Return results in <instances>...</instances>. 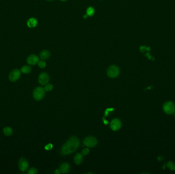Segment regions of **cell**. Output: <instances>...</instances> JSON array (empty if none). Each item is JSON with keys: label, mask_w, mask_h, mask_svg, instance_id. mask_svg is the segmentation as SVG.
<instances>
[{"label": "cell", "mask_w": 175, "mask_h": 174, "mask_svg": "<svg viewBox=\"0 0 175 174\" xmlns=\"http://www.w3.org/2000/svg\"><path fill=\"white\" fill-rule=\"evenodd\" d=\"M79 145V141L77 137H71L62 147L61 154L67 155L74 152L77 149Z\"/></svg>", "instance_id": "cell-1"}, {"label": "cell", "mask_w": 175, "mask_h": 174, "mask_svg": "<svg viewBox=\"0 0 175 174\" xmlns=\"http://www.w3.org/2000/svg\"><path fill=\"white\" fill-rule=\"evenodd\" d=\"M45 89L41 87H37L33 92V96L34 99L37 101L41 100L45 96Z\"/></svg>", "instance_id": "cell-2"}, {"label": "cell", "mask_w": 175, "mask_h": 174, "mask_svg": "<svg viewBox=\"0 0 175 174\" xmlns=\"http://www.w3.org/2000/svg\"><path fill=\"white\" fill-rule=\"evenodd\" d=\"M163 110L165 113L169 115L172 114L175 111V104L171 102H169L164 104L163 106Z\"/></svg>", "instance_id": "cell-3"}, {"label": "cell", "mask_w": 175, "mask_h": 174, "mask_svg": "<svg viewBox=\"0 0 175 174\" xmlns=\"http://www.w3.org/2000/svg\"><path fill=\"white\" fill-rule=\"evenodd\" d=\"M119 74V68L115 65L110 66L107 71V74L109 77L112 78L117 77L118 76Z\"/></svg>", "instance_id": "cell-4"}, {"label": "cell", "mask_w": 175, "mask_h": 174, "mask_svg": "<svg viewBox=\"0 0 175 174\" xmlns=\"http://www.w3.org/2000/svg\"><path fill=\"white\" fill-rule=\"evenodd\" d=\"M97 139L93 137H88L85 139L83 141V144L89 148H92L95 147L97 145Z\"/></svg>", "instance_id": "cell-5"}, {"label": "cell", "mask_w": 175, "mask_h": 174, "mask_svg": "<svg viewBox=\"0 0 175 174\" xmlns=\"http://www.w3.org/2000/svg\"><path fill=\"white\" fill-rule=\"evenodd\" d=\"M20 76V71L19 69H15L12 71L9 75V79L11 82H16Z\"/></svg>", "instance_id": "cell-6"}, {"label": "cell", "mask_w": 175, "mask_h": 174, "mask_svg": "<svg viewBox=\"0 0 175 174\" xmlns=\"http://www.w3.org/2000/svg\"><path fill=\"white\" fill-rule=\"evenodd\" d=\"M29 164L27 161L24 158H21L19 162V168L22 172H25L27 170Z\"/></svg>", "instance_id": "cell-7"}, {"label": "cell", "mask_w": 175, "mask_h": 174, "mask_svg": "<svg viewBox=\"0 0 175 174\" xmlns=\"http://www.w3.org/2000/svg\"><path fill=\"white\" fill-rule=\"evenodd\" d=\"M49 81V77L47 73H43L39 76V83L40 84L45 85L48 83Z\"/></svg>", "instance_id": "cell-8"}, {"label": "cell", "mask_w": 175, "mask_h": 174, "mask_svg": "<svg viewBox=\"0 0 175 174\" xmlns=\"http://www.w3.org/2000/svg\"><path fill=\"white\" fill-rule=\"evenodd\" d=\"M121 124L120 121L117 119V118H115L114 119L111 123L110 124V127L111 128L114 130V131H116L118 129H119L121 128Z\"/></svg>", "instance_id": "cell-9"}, {"label": "cell", "mask_w": 175, "mask_h": 174, "mask_svg": "<svg viewBox=\"0 0 175 174\" xmlns=\"http://www.w3.org/2000/svg\"><path fill=\"white\" fill-rule=\"evenodd\" d=\"M39 57L36 55H31L27 59V62L30 65H35L39 62Z\"/></svg>", "instance_id": "cell-10"}, {"label": "cell", "mask_w": 175, "mask_h": 174, "mask_svg": "<svg viewBox=\"0 0 175 174\" xmlns=\"http://www.w3.org/2000/svg\"><path fill=\"white\" fill-rule=\"evenodd\" d=\"M69 169H70V166L67 163H64L62 164L60 168V171L63 174L67 173L69 172Z\"/></svg>", "instance_id": "cell-11"}, {"label": "cell", "mask_w": 175, "mask_h": 174, "mask_svg": "<svg viewBox=\"0 0 175 174\" xmlns=\"http://www.w3.org/2000/svg\"><path fill=\"white\" fill-rule=\"evenodd\" d=\"M27 26L29 28H34L37 26L38 24L37 20L34 18H30L27 21Z\"/></svg>", "instance_id": "cell-12"}, {"label": "cell", "mask_w": 175, "mask_h": 174, "mask_svg": "<svg viewBox=\"0 0 175 174\" xmlns=\"http://www.w3.org/2000/svg\"><path fill=\"white\" fill-rule=\"evenodd\" d=\"M50 56V52L47 50L43 51L40 54V57L43 60H45L49 58Z\"/></svg>", "instance_id": "cell-13"}, {"label": "cell", "mask_w": 175, "mask_h": 174, "mask_svg": "<svg viewBox=\"0 0 175 174\" xmlns=\"http://www.w3.org/2000/svg\"><path fill=\"white\" fill-rule=\"evenodd\" d=\"M20 72L25 74H29L31 72V67L28 65H25L22 67Z\"/></svg>", "instance_id": "cell-14"}, {"label": "cell", "mask_w": 175, "mask_h": 174, "mask_svg": "<svg viewBox=\"0 0 175 174\" xmlns=\"http://www.w3.org/2000/svg\"><path fill=\"white\" fill-rule=\"evenodd\" d=\"M82 156L81 154L78 153L74 158V161L77 164H80L82 162Z\"/></svg>", "instance_id": "cell-15"}, {"label": "cell", "mask_w": 175, "mask_h": 174, "mask_svg": "<svg viewBox=\"0 0 175 174\" xmlns=\"http://www.w3.org/2000/svg\"><path fill=\"white\" fill-rule=\"evenodd\" d=\"M12 130L10 127H6L3 129V133L5 135H11L12 134Z\"/></svg>", "instance_id": "cell-16"}, {"label": "cell", "mask_w": 175, "mask_h": 174, "mask_svg": "<svg viewBox=\"0 0 175 174\" xmlns=\"http://www.w3.org/2000/svg\"><path fill=\"white\" fill-rule=\"evenodd\" d=\"M94 13H95V10L94 8L92 7H89L87 10V15H88V16H90V17L93 16Z\"/></svg>", "instance_id": "cell-17"}, {"label": "cell", "mask_w": 175, "mask_h": 174, "mask_svg": "<svg viewBox=\"0 0 175 174\" xmlns=\"http://www.w3.org/2000/svg\"><path fill=\"white\" fill-rule=\"evenodd\" d=\"M38 65H39V67L40 68H44L46 67V62L43 60H40V61H39L38 62Z\"/></svg>", "instance_id": "cell-18"}, {"label": "cell", "mask_w": 175, "mask_h": 174, "mask_svg": "<svg viewBox=\"0 0 175 174\" xmlns=\"http://www.w3.org/2000/svg\"><path fill=\"white\" fill-rule=\"evenodd\" d=\"M37 173H38L37 170L34 168L30 169L27 172V173L28 174H36Z\"/></svg>", "instance_id": "cell-19"}, {"label": "cell", "mask_w": 175, "mask_h": 174, "mask_svg": "<svg viewBox=\"0 0 175 174\" xmlns=\"http://www.w3.org/2000/svg\"><path fill=\"white\" fill-rule=\"evenodd\" d=\"M167 167L172 170H175V165L174 163L172 162H169L167 164Z\"/></svg>", "instance_id": "cell-20"}, {"label": "cell", "mask_w": 175, "mask_h": 174, "mask_svg": "<svg viewBox=\"0 0 175 174\" xmlns=\"http://www.w3.org/2000/svg\"><path fill=\"white\" fill-rule=\"evenodd\" d=\"M53 88V86L51 84H47L46 86H45V90L47 91V92H49L50 90H51Z\"/></svg>", "instance_id": "cell-21"}, {"label": "cell", "mask_w": 175, "mask_h": 174, "mask_svg": "<svg viewBox=\"0 0 175 174\" xmlns=\"http://www.w3.org/2000/svg\"><path fill=\"white\" fill-rule=\"evenodd\" d=\"M89 153V150L88 149H85L82 151V154L83 155H88Z\"/></svg>", "instance_id": "cell-22"}, {"label": "cell", "mask_w": 175, "mask_h": 174, "mask_svg": "<svg viewBox=\"0 0 175 174\" xmlns=\"http://www.w3.org/2000/svg\"><path fill=\"white\" fill-rule=\"evenodd\" d=\"M52 148H53L52 145L51 144V143H49V144H48V145H47L46 146V147H45V149L46 150H51Z\"/></svg>", "instance_id": "cell-23"}, {"label": "cell", "mask_w": 175, "mask_h": 174, "mask_svg": "<svg viewBox=\"0 0 175 174\" xmlns=\"http://www.w3.org/2000/svg\"><path fill=\"white\" fill-rule=\"evenodd\" d=\"M113 110V108L108 109L106 111V112H105V116H107L108 115V114H109V111H112V110Z\"/></svg>", "instance_id": "cell-24"}, {"label": "cell", "mask_w": 175, "mask_h": 174, "mask_svg": "<svg viewBox=\"0 0 175 174\" xmlns=\"http://www.w3.org/2000/svg\"><path fill=\"white\" fill-rule=\"evenodd\" d=\"M55 173L57 174H59L60 173V172H59V171L58 170H57L55 171Z\"/></svg>", "instance_id": "cell-25"}, {"label": "cell", "mask_w": 175, "mask_h": 174, "mask_svg": "<svg viewBox=\"0 0 175 174\" xmlns=\"http://www.w3.org/2000/svg\"><path fill=\"white\" fill-rule=\"evenodd\" d=\"M103 122L105 123V124H107L108 123V122H107V120H105L104 119H103Z\"/></svg>", "instance_id": "cell-26"}, {"label": "cell", "mask_w": 175, "mask_h": 174, "mask_svg": "<svg viewBox=\"0 0 175 174\" xmlns=\"http://www.w3.org/2000/svg\"><path fill=\"white\" fill-rule=\"evenodd\" d=\"M60 1H66L67 0H60Z\"/></svg>", "instance_id": "cell-27"}, {"label": "cell", "mask_w": 175, "mask_h": 174, "mask_svg": "<svg viewBox=\"0 0 175 174\" xmlns=\"http://www.w3.org/2000/svg\"><path fill=\"white\" fill-rule=\"evenodd\" d=\"M49 1H51V0H49Z\"/></svg>", "instance_id": "cell-28"}, {"label": "cell", "mask_w": 175, "mask_h": 174, "mask_svg": "<svg viewBox=\"0 0 175 174\" xmlns=\"http://www.w3.org/2000/svg\"></svg>", "instance_id": "cell-29"}]
</instances>
